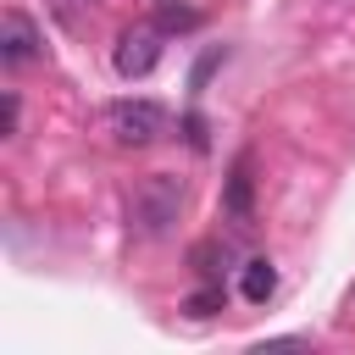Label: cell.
Wrapping results in <instances>:
<instances>
[{
  "label": "cell",
  "instance_id": "6da1fadb",
  "mask_svg": "<svg viewBox=\"0 0 355 355\" xmlns=\"http://www.w3.org/2000/svg\"><path fill=\"white\" fill-rule=\"evenodd\" d=\"M183 200H189V189H183V178H166V172H150L139 189H133V227L139 233H166L172 222H178V211H183Z\"/></svg>",
  "mask_w": 355,
  "mask_h": 355
},
{
  "label": "cell",
  "instance_id": "7a4b0ae2",
  "mask_svg": "<svg viewBox=\"0 0 355 355\" xmlns=\"http://www.w3.org/2000/svg\"><path fill=\"white\" fill-rule=\"evenodd\" d=\"M105 133L122 150H144V144H155L166 133V111L155 100H111L105 105Z\"/></svg>",
  "mask_w": 355,
  "mask_h": 355
},
{
  "label": "cell",
  "instance_id": "3957f363",
  "mask_svg": "<svg viewBox=\"0 0 355 355\" xmlns=\"http://www.w3.org/2000/svg\"><path fill=\"white\" fill-rule=\"evenodd\" d=\"M161 61V28H128L116 39V72L122 78H150Z\"/></svg>",
  "mask_w": 355,
  "mask_h": 355
},
{
  "label": "cell",
  "instance_id": "277c9868",
  "mask_svg": "<svg viewBox=\"0 0 355 355\" xmlns=\"http://www.w3.org/2000/svg\"><path fill=\"white\" fill-rule=\"evenodd\" d=\"M39 28H33V17H22V11H6L0 17V61L6 67H28L33 55H39Z\"/></svg>",
  "mask_w": 355,
  "mask_h": 355
},
{
  "label": "cell",
  "instance_id": "5b68a950",
  "mask_svg": "<svg viewBox=\"0 0 355 355\" xmlns=\"http://www.w3.org/2000/svg\"><path fill=\"white\" fill-rule=\"evenodd\" d=\"M255 161L250 155H239L233 161V172H227V189H222V205H227V216H239V222H250L255 216Z\"/></svg>",
  "mask_w": 355,
  "mask_h": 355
},
{
  "label": "cell",
  "instance_id": "8992f818",
  "mask_svg": "<svg viewBox=\"0 0 355 355\" xmlns=\"http://www.w3.org/2000/svg\"><path fill=\"white\" fill-rule=\"evenodd\" d=\"M239 294H244L250 305H266V300L277 294V266H272L266 255L244 261V266H239Z\"/></svg>",
  "mask_w": 355,
  "mask_h": 355
},
{
  "label": "cell",
  "instance_id": "52a82bcc",
  "mask_svg": "<svg viewBox=\"0 0 355 355\" xmlns=\"http://www.w3.org/2000/svg\"><path fill=\"white\" fill-rule=\"evenodd\" d=\"M183 311H189V316H216V311H222V283H205V288H194V294L183 300Z\"/></svg>",
  "mask_w": 355,
  "mask_h": 355
},
{
  "label": "cell",
  "instance_id": "ba28073f",
  "mask_svg": "<svg viewBox=\"0 0 355 355\" xmlns=\"http://www.w3.org/2000/svg\"><path fill=\"white\" fill-rule=\"evenodd\" d=\"M194 22H200V11H189V6L166 0V6H161V22H155V28H161V33H183V28H194Z\"/></svg>",
  "mask_w": 355,
  "mask_h": 355
},
{
  "label": "cell",
  "instance_id": "9c48e42d",
  "mask_svg": "<svg viewBox=\"0 0 355 355\" xmlns=\"http://www.w3.org/2000/svg\"><path fill=\"white\" fill-rule=\"evenodd\" d=\"M216 67H222V50H205V55H200V67H194V78H189V83H194V89H205V78H211V72H216Z\"/></svg>",
  "mask_w": 355,
  "mask_h": 355
},
{
  "label": "cell",
  "instance_id": "30bf717a",
  "mask_svg": "<svg viewBox=\"0 0 355 355\" xmlns=\"http://www.w3.org/2000/svg\"><path fill=\"white\" fill-rule=\"evenodd\" d=\"M183 133H189V144H194V150H205V122H200L194 111L183 116Z\"/></svg>",
  "mask_w": 355,
  "mask_h": 355
},
{
  "label": "cell",
  "instance_id": "8fae6325",
  "mask_svg": "<svg viewBox=\"0 0 355 355\" xmlns=\"http://www.w3.org/2000/svg\"><path fill=\"white\" fill-rule=\"evenodd\" d=\"M17 122H22V105H17V94H6V133H17Z\"/></svg>",
  "mask_w": 355,
  "mask_h": 355
}]
</instances>
